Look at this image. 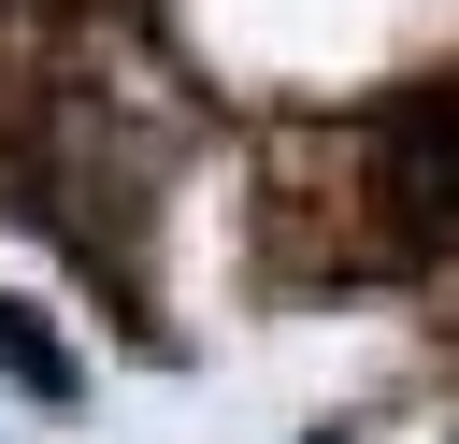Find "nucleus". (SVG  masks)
<instances>
[{"label": "nucleus", "mask_w": 459, "mask_h": 444, "mask_svg": "<svg viewBox=\"0 0 459 444\" xmlns=\"http://www.w3.org/2000/svg\"><path fill=\"white\" fill-rule=\"evenodd\" d=\"M0 372H14V387H43V401L72 387V358H57V344H43V329H29L14 301H0Z\"/></svg>", "instance_id": "f257e3e1"}]
</instances>
